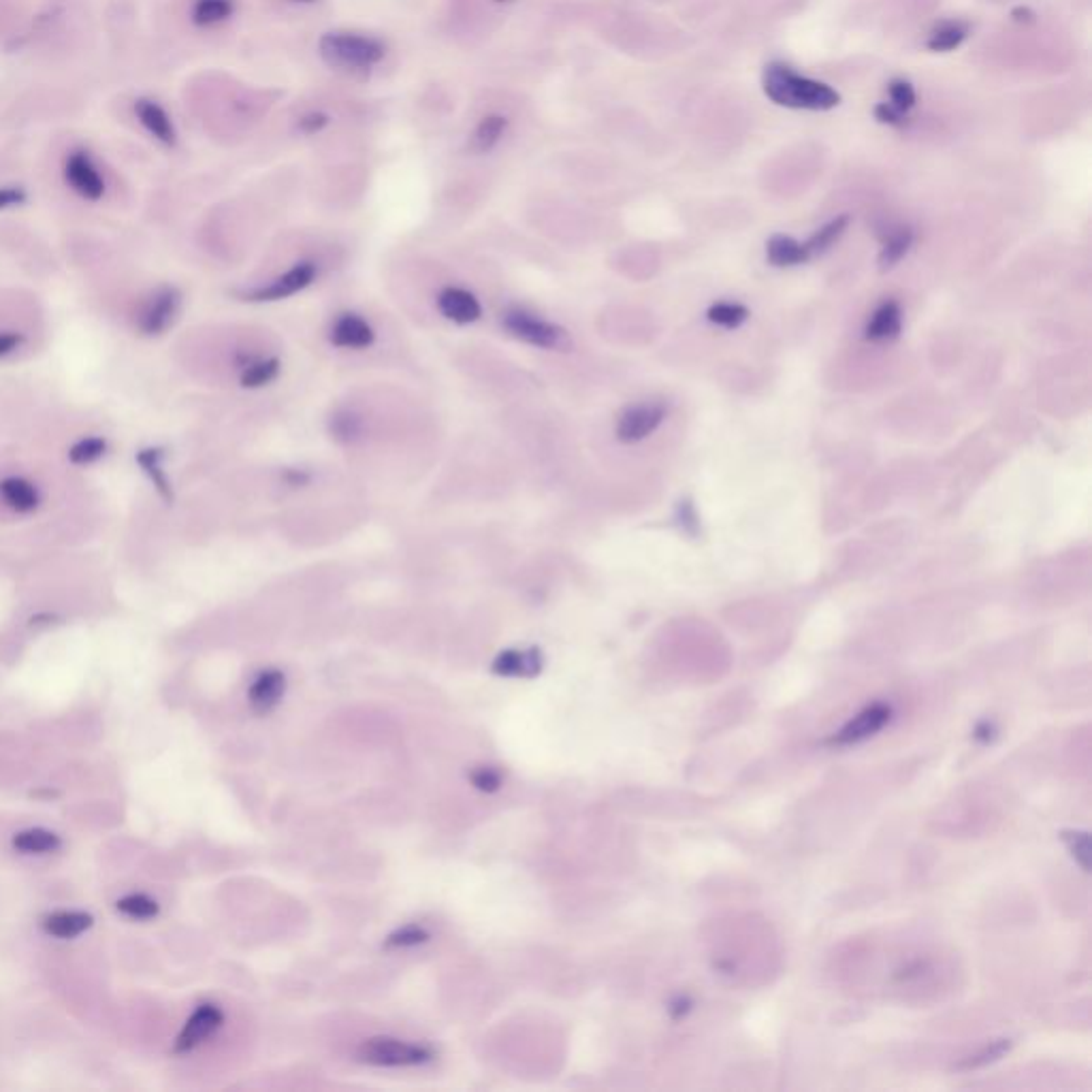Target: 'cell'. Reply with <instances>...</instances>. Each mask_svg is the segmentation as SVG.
<instances>
[{"mask_svg": "<svg viewBox=\"0 0 1092 1092\" xmlns=\"http://www.w3.org/2000/svg\"><path fill=\"white\" fill-rule=\"evenodd\" d=\"M433 1059L429 1047L402 1042L393 1037H374L367 1039L359 1047V1061L374 1064V1067H414Z\"/></svg>", "mask_w": 1092, "mask_h": 1092, "instance_id": "3957f363", "label": "cell"}, {"mask_svg": "<svg viewBox=\"0 0 1092 1092\" xmlns=\"http://www.w3.org/2000/svg\"><path fill=\"white\" fill-rule=\"evenodd\" d=\"M438 309L444 318L457 323V325H469L481 318V304L472 295V292L459 287L444 288L438 295Z\"/></svg>", "mask_w": 1092, "mask_h": 1092, "instance_id": "7c38bea8", "label": "cell"}, {"mask_svg": "<svg viewBox=\"0 0 1092 1092\" xmlns=\"http://www.w3.org/2000/svg\"><path fill=\"white\" fill-rule=\"evenodd\" d=\"M491 668L495 674H500V677L531 679V677H536L540 670H543V653H540L538 649L504 651L495 657Z\"/></svg>", "mask_w": 1092, "mask_h": 1092, "instance_id": "5bb4252c", "label": "cell"}, {"mask_svg": "<svg viewBox=\"0 0 1092 1092\" xmlns=\"http://www.w3.org/2000/svg\"><path fill=\"white\" fill-rule=\"evenodd\" d=\"M24 344V335L20 333H0V357H7V354H11L13 350L20 348Z\"/></svg>", "mask_w": 1092, "mask_h": 1092, "instance_id": "74e56055", "label": "cell"}, {"mask_svg": "<svg viewBox=\"0 0 1092 1092\" xmlns=\"http://www.w3.org/2000/svg\"><path fill=\"white\" fill-rule=\"evenodd\" d=\"M363 423L354 412H337L331 419V433L340 442H354L361 436Z\"/></svg>", "mask_w": 1092, "mask_h": 1092, "instance_id": "4dcf8cb0", "label": "cell"}, {"mask_svg": "<svg viewBox=\"0 0 1092 1092\" xmlns=\"http://www.w3.org/2000/svg\"><path fill=\"white\" fill-rule=\"evenodd\" d=\"M13 847L24 854H51L60 847V837L46 828H30L15 834Z\"/></svg>", "mask_w": 1092, "mask_h": 1092, "instance_id": "603a6c76", "label": "cell"}, {"mask_svg": "<svg viewBox=\"0 0 1092 1092\" xmlns=\"http://www.w3.org/2000/svg\"><path fill=\"white\" fill-rule=\"evenodd\" d=\"M182 295L173 287L158 288L152 297L146 301L139 316V331L144 335H161L173 325L180 312Z\"/></svg>", "mask_w": 1092, "mask_h": 1092, "instance_id": "8992f818", "label": "cell"}, {"mask_svg": "<svg viewBox=\"0 0 1092 1092\" xmlns=\"http://www.w3.org/2000/svg\"><path fill=\"white\" fill-rule=\"evenodd\" d=\"M966 34H969V29H966L964 24L945 22V24H941L939 29L932 30L926 46L932 51H952V50L963 46Z\"/></svg>", "mask_w": 1092, "mask_h": 1092, "instance_id": "cb8c5ba5", "label": "cell"}, {"mask_svg": "<svg viewBox=\"0 0 1092 1092\" xmlns=\"http://www.w3.org/2000/svg\"><path fill=\"white\" fill-rule=\"evenodd\" d=\"M847 222H849L847 216H839V218L830 220L828 225H825L824 228H820L818 233H815V235L809 239V242L804 244L806 252H809V254H820V252L828 250V248L843 235V230H845Z\"/></svg>", "mask_w": 1092, "mask_h": 1092, "instance_id": "83f0119b", "label": "cell"}, {"mask_svg": "<svg viewBox=\"0 0 1092 1092\" xmlns=\"http://www.w3.org/2000/svg\"><path fill=\"white\" fill-rule=\"evenodd\" d=\"M297 3H312V0H297Z\"/></svg>", "mask_w": 1092, "mask_h": 1092, "instance_id": "ab89813d", "label": "cell"}, {"mask_svg": "<svg viewBox=\"0 0 1092 1092\" xmlns=\"http://www.w3.org/2000/svg\"><path fill=\"white\" fill-rule=\"evenodd\" d=\"M316 278V265L314 263H297L295 268L288 269L280 278H275L268 287H261V288H254L250 292H246L244 299L246 301H280V299H287L290 295H295V292L308 288L309 284L314 282Z\"/></svg>", "mask_w": 1092, "mask_h": 1092, "instance_id": "ba28073f", "label": "cell"}, {"mask_svg": "<svg viewBox=\"0 0 1092 1092\" xmlns=\"http://www.w3.org/2000/svg\"><path fill=\"white\" fill-rule=\"evenodd\" d=\"M280 371V363L278 359H256L250 361L248 366L244 367V374H242V387L246 388H259L269 385L271 380L278 376Z\"/></svg>", "mask_w": 1092, "mask_h": 1092, "instance_id": "d4e9b609", "label": "cell"}, {"mask_svg": "<svg viewBox=\"0 0 1092 1092\" xmlns=\"http://www.w3.org/2000/svg\"><path fill=\"white\" fill-rule=\"evenodd\" d=\"M43 930L58 939L79 937L94 924V918L84 911H56L43 918Z\"/></svg>", "mask_w": 1092, "mask_h": 1092, "instance_id": "e0dca14e", "label": "cell"}, {"mask_svg": "<svg viewBox=\"0 0 1092 1092\" xmlns=\"http://www.w3.org/2000/svg\"><path fill=\"white\" fill-rule=\"evenodd\" d=\"M495 3H506V0H495Z\"/></svg>", "mask_w": 1092, "mask_h": 1092, "instance_id": "60d3db41", "label": "cell"}, {"mask_svg": "<svg viewBox=\"0 0 1092 1092\" xmlns=\"http://www.w3.org/2000/svg\"><path fill=\"white\" fill-rule=\"evenodd\" d=\"M132 109H135L141 127L146 129L148 135L154 141H158V144L165 148H173L177 144L175 124L161 103L149 99V96H141V99H137L135 105H132Z\"/></svg>", "mask_w": 1092, "mask_h": 1092, "instance_id": "9c48e42d", "label": "cell"}, {"mask_svg": "<svg viewBox=\"0 0 1092 1092\" xmlns=\"http://www.w3.org/2000/svg\"><path fill=\"white\" fill-rule=\"evenodd\" d=\"M1014 17H1016V20H1020V22H1024V20L1031 22L1035 15H1033V11H1028V9L1020 7V9H1014Z\"/></svg>", "mask_w": 1092, "mask_h": 1092, "instance_id": "f35d334b", "label": "cell"}, {"mask_svg": "<svg viewBox=\"0 0 1092 1092\" xmlns=\"http://www.w3.org/2000/svg\"><path fill=\"white\" fill-rule=\"evenodd\" d=\"M764 92L772 103L784 105L792 109H813L825 111L837 108L841 103L839 92L828 84L815 82V79L796 75L792 69L772 62L764 70Z\"/></svg>", "mask_w": 1092, "mask_h": 1092, "instance_id": "6da1fadb", "label": "cell"}, {"mask_svg": "<svg viewBox=\"0 0 1092 1092\" xmlns=\"http://www.w3.org/2000/svg\"><path fill=\"white\" fill-rule=\"evenodd\" d=\"M911 244H913L911 228L896 230V233L887 239V244L884 246V250H882V256H879V265H882V269L894 268V265L899 263L904 254H907Z\"/></svg>", "mask_w": 1092, "mask_h": 1092, "instance_id": "4316f807", "label": "cell"}, {"mask_svg": "<svg viewBox=\"0 0 1092 1092\" xmlns=\"http://www.w3.org/2000/svg\"><path fill=\"white\" fill-rule=\"evenodd\" d=\"M318 51L331 67L367 70L385 58V43L359 32H327L318 41Z\"/></svg>", "mask_w": 1092, "mask_h": 1092, "instance_id": "7a4b0ae2", "label": "cell"}, {"mask_svg": "<svg viewBox=\"0 0 1092 1092\" xmlns=\"http://www.w3.org/2000/svg\"><path fill=\"white\" fill-rule=\"evenodd\" d=\"M887 92H890L892 105L899 111L907 113L909 109L916 108V90H913V86L909 82H904V79H894V82L887 86Z\"/></svg>", "mask_w": 1092, "mask_h": 1092, "instance_id": "1f68e13d", "label": "cell"}, {"mask_svg": "<svg viewBox=\"0 0 1092 1092\" xmlns=\"http://www.w3.org/2000/svg\"><path fill=\"white\" fill-rule=\"evenodd\" d=\"M328 124V115L323 111H309L306 115H301L299 122H297V129L304 132V135H316V132H321Z\"/></svg>", "mask_w": 1092, "mask_h": 1092, "instance_id": "836d02e7", "label": "cell"}, {"mask_svg": "<svg viewBox=\"0 0 1092 1092\" xmlns=\"http://www.w3.org/2000/svg\"><path fill=\"white\" fill-rule=\"evenodd\" d=\"M665 416L662 404H638L627 407L617 421V440L624 444L641 442L660 427Z\"/></svg>", "mask_w": 1092, "mask_h": 1092, "instance_id": "52a82bcc", "label": "cell"}, {"mask_svg": "<svg viewBox=\"0 0 1092 1092\" xmlns=\"http://www.w3.org/2000/svg\"><path fill=\"white\" fill-rule=\"evenodd\" d=\"M903 327V312L896 301H885V304L875 309L871 321L866 325V340L873 342H885L894 340L901 333Z\"/></svg>", "mask_w": 1092, "mask_h": 1092, "instance_id": "ac0fdd59", "label": "cell"}, {"mask_svg": "<svg viewBox=\"0 0 1092 1092\" xmlns=\"http://www.w3.org/2000/svg\"><path fill=\"white\" fill-rule=\"evenodd\" d=\"M502 325L506 331H510V335L517 337V340L538 346V348L557 350L567 346V335L562 327L548 323L545 318H538L534 314L521 312V309H510V312H506L502 318Z\"/></svg>", "mask_w": 1092, "mask_h": 1092, "instance_id": "277c9868", "label": "cell"}, {"mask_svg": "<svg viewBox=\"0 0 1092 1092\" xmlns=\"http://www.w3.org/2000/svg\"><path fill=\"white\" fill-rule=\"evenodd\" d=\"M328 340L337 348L363 350L374 344L376 333L366 318H361L359 314H342L335 318Z\"/></svg>", "mask_w": 1092, "mask_h": 1092, "instance_id": "8fae6325", "label": "cell"}, {"mask_svg": "<svg viewBox=\"0 0 1092 1092\" xmlns=\"http://www.w3.org/2000/svg\"><path fill=\"white\" fill-rule=\"evenodd\" d=\"M506 130H508V118L502 113H489L478 122V127L472 135V149L476 152H491V149L504 139Z\"/></svg>", "mask_w": 1092, "mask_h": 1092, "instance_id": "44dd1931", "label": "cell"}, {"mask_svg": "<svg viewBox=\"0 0 1092 1092\" xmlns=\"http://www.w3.org/2000/svg\"><path fill=\"white\" fill-rule=\"evenodd\" d=\"M137 464L141 466V469L148 474L149 481L154 483L156 491L163 495V500L171 502L173 500V491H171V485H169V478L163 469V450L161 448H144L137 452Z\"/></svg>", "mask_w": 1092, "mask_h": 1092, "instance_id": "7402d4cb", "label": "cell"}, {"mask_svg": "<svg viewBox=\"0 0 1092 1092\" xmlns=\"http://www.w3.org/2000/svg\"><path fill=\"white\" fill-rule=\"evenodd\" d=\"M747 308L739 304H717L708 309V321L725 328H736L747 321Z\"/></svg>", "mask_w": 1092, "mask_h": 1092, "instance_id": "f546056e", "label": "cell"}, {"mask_svg": "<svg viewBox=\"0 0 1092 1092\" xmlns=\"http://www.w3.org/2000/svg\"><path fill=\"white\" fill-rule=\"evenodd\" d=\"M429 935L419 926H406L402 930L393 932V935L388 937L387 941V947H412V945H419L423 941H427Z\"/></svg>", "mask_w": 1092, "mask_h": 1092, "instance_id": "d6a6232c", "label": "cell"}, {"mask_svg": "<svg viewBox=\"0 0 1092 1092\" xmlns=\"http://www.w3.org/2000/svg\"><path fill=\"white\" fill-rule=\"evenodd\" d=\"M887 719H890V708L884 706V705H875L871 708L863 710V713H860L858 717L851 719V722L843 727L837 736H834L832 743L849 745V743L864 741L871 734H875L877 730H882V727L887 724Z\"/></svg>", "mask_w": 1092, "mask_h": 1092, "instance_id": "4fadbf2b", "label": "cell"}, {"mask_svg": "<svg viewBox=\"0 0 1092 1092\" xmlns=\"http://www.w3.org/2000/svg\"><path fill=\"white\" fill-rule=\"evenodd\" d=\"M108 452V440L101 436L82 438L69 448V461L75 466H88Z\"/></svg>", "mask_w": 1092, "mask_h": 1092, "instance_id": "484cf974", "label": "cell"}, {"mask_svg": "<svg viewBox=\"0 0 1092 1092\" xmlns=\"http://www.w3.org/2000/svg\"><path fill=\"white\" fill-rule=\"evenodd\" d=\"M0 497H3L9 508L22 514L37 510L41 504L37 486L20 476H9L5 481H0Z\"/></svg>", "mask_w": 1092, "mask_h": 1092, "instance_id": "2e32d148", "label": "cell"}, {"mask_svg": "<svg viewBox=\"0 0 1092 1092\" xmlns=\"http://www.w3.org/2000/svg\"><path fill=\"white\" fill-rule=\"evenodd\" d=\"M472 781L478 789H483V792H495V789L500 787V784H502V777L495 768H481V770L474 772Z\"/></svg>", "mask_w": 1092, "mask_h": 1092, "instance_id": "e575fe53", "label": "cell"}, {"mask_svg": "<svg viewBox=\"0 0 1092 1092\" xmlns=\"http://www.w3.org/2000/svg\"><path fill=\"white\" fill-rule=\"evenodd\" d=\"M222 1023H225V1016H222L220 1007L216 1005L197 1007V1011L189 1018V1023L184 1024L180 1037H177L175 1052L194 1050V1047L201 1045L206 1039L214 1035L222 1026Z\"/></svg>", "mask_w": 1092, "mask_h": 1092, "instance_id": "30bf717a", "label": "cell"}, {"mask_svg": "<svg viewBox=\"0 0 1092 1092\" xmlns=\"http://www.w3.org/2000/svg\"><path fill=\"white\" fill-rule=\"evenodd\" d=\"M287 689V679L278 670H268L256 677L250 691H248V700H250L252 708L256 713H269L271 708L278 706V703Z\"/></svg>", "mask_w": 1092, "mask_h": 1092, "instance_id": "9a60e30c", "label": "cell"}, {"mask_svg": "<svg viewBox=\"0 0 1092 1092\" xmlns=\"http://www.w3.org/2000/svg\"><path fill=\"white\" fill-rule=\"evenodd\" d=\"M875 118L884 124H892V127H903L904 113L894 108L892 103H882L875 108Z\"/></svg>", "mask_w": 1092, "mask_h": 1092, "instance_id": "d590c367", "label": "cell"}, {"mask_svg": "<svg viewBox=\"0 0 1092 1092\" xmlns=\"http://www.w3.org/2000/svg\"><path fill=\"white\" fill-rule=\"evenodd\" d=\"M235 13V0H194L190 20L197 29H211L225 24Z\"/></svg>", "mask_w": 1092, "mask_h": 1092, "instance_id": "ffe728a7", "label": "cell"}, {"mask_svg": "<svg viewBox=\"0 0 1092 1092\" xmlns=\"http://www.w3.org/2000/svg\"><path fill=\"white\" fill-rule=\"evenodd\" d=\"M118 909L135 920H152L158 916V903L146 894H129L118 901Z\"/></svg>", "mask_w": 1092, "mask_h": 1092, "instance_id": "f1b7e54d", "label": "cell"}, {"mask_svg": "<svg viewBox=\"0 0 1092 1092\" xmlns=\"http://www.w3.org/2000/svg\"><path fill=\"white\" fill-rule=\"evenodd\" d=\"M766 254H768V261L775 265V268H794V265H803L809 261V252H806V248L803 244H798L796 239L787 237V235H775L768 239V246H766Z\"/></svg>", "mask_w": 1092, "mask_h": 1092, "instance_id": "d6986e66", "label": "cell"}, {"mask_svg": "<svg viewBox=\"0 0 1092 1092\" xmlns=\"http://www.w3.org/2000/svg\"><path fill=\"white\" fill-rule=\"evenodd\" d=\"M65 182L86 201H99L105 194V180L92 156L84 149L70 152L65 161Z\"/></svg>", "mask_w": 1092, "mask_h": 1092, "instance_id": "5b68a950", "label": "cell"}, {"mask_svg": "<svg viewBox=\"0 0 1092 1092\" xmlns=\"http://www.w3.org/2000/svg\"><path fill=\"white\" fill-rule=\"evenodd\" d=\"M24 201H26L24 189H17V186H7V189H0V209L22 206Z\"/></svg>", "mask_w": 1092, "mask_h": 1092, "instance_id": "8d00e7d4", "label": "cell"}]
</instances>
